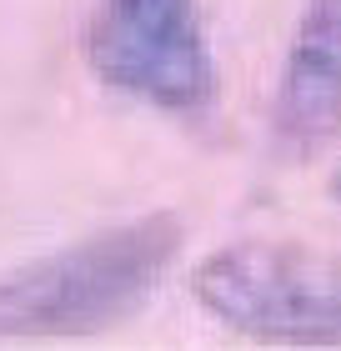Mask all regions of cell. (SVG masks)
Here are the masks:
<instances>
[{"mask_svg":"<svg viewBox=\"0 0 341 351\" xmlns=\"http://www.w3.org/2000/svg\"><path fill=\"white\" fill-rule=\"evenodd\" d=\"M186 221L151 211L0 276V341L95 337L136 316L181 256Z\"/></svg>","mask_w":341,"mask_h":351,"instance_id":"obj_1","label":"cell"},{"mask_svg":"<svg viewBox=\"0 0 341 351\" xmlns=\"http://www.w3.org/2000/svg\"><path fill=\"white\" fill-rule=\"evenodd\" d=\"M191 296L251 341L341 346V261L311 246L236 241L196 261Z\"/></svg>","mask_w":341,"mask_h":351,"instance_id":"obj_2","label":"cell"},{"mask_svg":"<svg viewBox=\"0 0 341 351\" xmlns=\"http://www.w3.org/2000/svg\"><path fill=\"white\" fill-rule=\"evenodd\" d=\"M86 60L110 90L166 116H196L216 95L196 0H101L86 30Z\"/></svg>","mask_w":341,"mask_h":351,"instance_id":"obj_3","label":"cell"},{"mask_svg":"<svg viewBox=\"0 0 341 351\" xmlns=\"http://www.w3.org/2000/svg\"><path fill=\"white\" fill-rule=\"evenodd\" d=\"M271 131L286 156H321L341 141V0H306L276 75Z\"/></svg>","mask_w":341,"mask_h":351,"instance_id":"obj_4","label":"cell"},{"mask_svg":"<svg viewBox=\"0 0 341 351\" xmlns=\"http://www.w3.org/2000/svg\"><path fill=\"white\" fill-rule=\"evenodd\" d=\"M331 196H336V201H341V166H336V171H331Z\"/></svg>","mask_w":341,"mask_h":351,"instance_id":"obj_5","label":"cell"}]
</instances>
